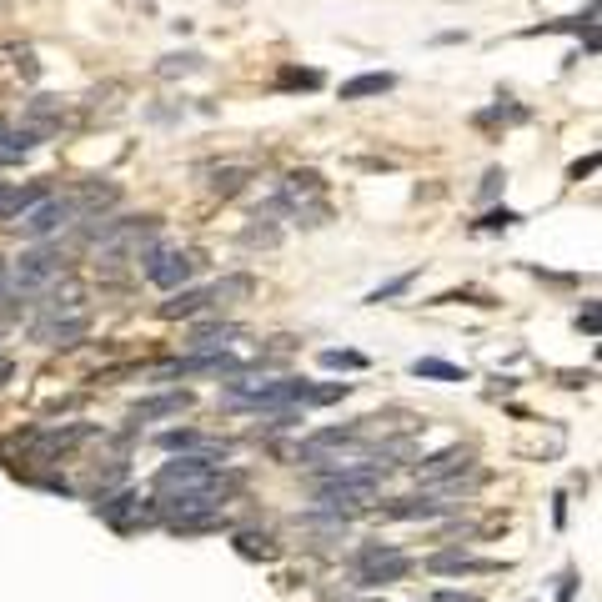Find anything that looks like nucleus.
Instances as JSON below:
<instances>
[{
  "instance_id": "obj_1",
  "label": "nucleus",
  "mask_w": 602,
  "mask_h": 602,
  "mask_svg": "<svg viewBox=\"0 0 602 602\" xmlns=\"http://www.w3.org/2000/svg\"><path fill=\"white\" fill-rule=\"evenodd\" d=\"M221 477V467L211 457H176L156 472V497H181V492H201Z\"/></svg>"
},
{
  "instance_id": "obj_2",
  "label": "nucleus",
  "mask_w": 602,
  "mask_h": 602,
  "mask_svg": "<svg viewBox=\"0 0 602 602\" xmlns=\"http://www.w3.org/2000/svg\"><path fill=\"white\" fill-rule=\"evenodd\" d=\"M66 276V256L61 251H26L11 271V291H41L51 281Z\"/></svg>"
},
{
  "instance_id": "obj_3",
  "label": "nucleus",
  "mask_w": 602,
  "mask_h": 602,
  "mask_svg": "<svg viewBox=\"0 0 602 602\" xmlns=\"http://www.w3.org/2000/svg\"><path fill=\"white\" fill-rule=\"evenodd\" d=\"M141 271H146V281H156V286L176 291V286H186V281H191L196 256H191V251H146V256H141Z\"/></svg>"
},
{
  "instance_id": "obj_4",
  "label": "nucleus",
  "mask_w": 602,
  "mask_h": 602,
  "mask_svg": "<svg viewBox=\"0 0 602 602\" xmlns=\"http://www.w3.org/2000/svg\"><path fill=\"white\" fill-rule=\"evenodd\" d=\"M71 216H76V206H71V201H61V196H41V201L21 216V231H26L31 241H46V236H56Z\"/></svg>"
},
{
  "instance_id": "obj_5",
  "label": "nucleus",
  "mask_w": 602,
  "mask_h": 602,
  "mask_svg": "<svg viewBox=\"0 0 602 602\" xmlns=\"http://www.w3.org/2000/svg\"><path fill=\"white\" fill-rule=\"evenodd\" d=\"M412 567H417V562L397 547V552H387V557H377V562L357 567V582H352V587H362V592H372V587H392V582H402Z\"/></svg>"
},
{
  "instance_id": "obj_6",
  "label": "nucleus",
  "mask_w": 602,
  "mask_h": 602,
  "mask_svg": "<svg viewBox=\"0 0 602 602\" xmlns=\"http://www.w3.org/2000/svg\"><path fill=\"white\" fill-rule=\"evenodd\" d=\"M477 457H472V447H442V452H432V457H422V462H412V472L422 477V482H442V477H457V472H467Z\"/></svg>"
},
{
  "instance_id": "obj_7",
  "label": "nucleus",
  "mask_w": 602,
  "mask_h": 602,
  "mask_svg": "<svg viewBox=\"0 0 602 602\" xmlns=\"http://www.w3.org/2000/svg\"><path fill=\"white\" fill-rule=\"evenodd\" d=\"M457 502H437V497H397L382 507L387 522H432V517H447Z\"/></svg>"
},
{
  "instance_id": "obj_8",
  "label": "nucleus",
  "mask_w": 602,
  "mask_h": 602,
  "mask_svg": "<svg viewBox=\"0 0 602 602\" xmlns=\"http://www.w3.org/2000/svg\"><path fill=\"white\" fill-rule=\"evenodd\" d=\"M427 572H437V577H447V572H502V562L472 557V552H462V547H447V552L427 557Z\"/></svg>"
},
{
  "instance_id": "obj_9",
  "label": "nucleus",
  "mask_w": 602,
  "mask_h": 602,
  "mask_svg": "<svg viewBox=\"0 0 602 602\" xmlns=\"http://www.w3.org/2000/svg\"><path fill=\"white\" fill-rule=\"evenodd\" d=\"M231 547H236L246 562H276V557H281V542H276L271 532H256V527L231 532Z\"/></svg>"
},
{
  "instance_id": "obj_10",
  "label": "nucleus",
  "mask_w": 602,
  "mask_h": 602,
  "mask_svg": "<svg viewBox=\"0 0 602 602\" xmlns=\"http://www.w3.org/2000/svg\"><path fill=\"white\" fill-rule=\"evenodd\" d=\"M236 337H241V327L221 322V327H196L186 347H191V357H221V352H226V347H231Z\"/></svg>"
},
{
  "instance_id": "obj_11",
  "label": "nucleus",
  "mask_w": 602,
  "mask_h": 602,
  "mask_svg": "<svg viewBox=\"0 0 602 602\" xmlns=\"http://www.w3.org/2000/svg\"><path fill=\"white\" fill-rule=\"evenodd\" d=\"M86 332H91V317H61V322H46V327H36V337H41L46 347H76Z\"/></svg>"
},
{
  "instance_id": "obj_12",
  "label": "nucleus",
  "mask_w": 602,
  "mask_h": 602,
  "mask_svg": "<svg viewBox=\"0 0 602 602\" xmlns=\"http://www.w3.org/2000/svg\"><path fill=\"white\" fill-rule=\"evenodd\" d=\"M186 407H191V397H186V392H161V397L136 402V407H131V417H136V422H151V417H181Z\"/></svg>"
},
{
  "instance_id": "obj_13",
  "label": "nucleus",
  "mask_w": 602,
  "mask_h": 602,
  "mask_svg": "<svg viewBox=\"0 0 602 602\" xmlns=\"http://www.w3.org/2000/svg\"><path fill=\"white\" fill-rule=\"evenodd\" d=\"M211 307V291H176L166 307H161V317L166 322H181V317H196V312H206Z\"/></svg>"
},
{
  "instance_id": "obj_14",
  "label": "nucleus",
  "mask_w": 602,
  "mask_h": 602,
  "mask_svg": "<svg viewBox=\"0 0 602 602\" xmlns=\"http://www.w3.org/2000/svg\"><path fill=\"white\" fill-rule=\"evenodd\" d=\"M397 81L387 76V71H372V76H357V81H347L342 86V101H367V96H387Z\"/></svg>"
},
{
  "instance_id": "obj_15",
  "label": "nucleus",
  "mask_w": 602,
  "mask_h": 602,
  "mask_svg": "<svg viewBox=\"0 0 602 602\" xmlns=\"http://www.w3.org/2000/svg\"><path fill=\"white\" fill-rule=\"evenodd\" d=\"M412 377H432V382H467V372H462V367L437 362V357H417V362H412Z\"/></svg>"
},
{
  "instance_id": "obj_16",
  "label": "nucleus",
  "mask_w": 602,
  "mask_h": 602,
  "mask_svg": "<svg viewBox=\"0 0 602 602\" xmlns=\"http://www.w3.org/2000/svg\"><path fill=\"white\" fill-rule=\"evenodd\" d=\"M246 181H251V166H221V171H211V191L216 196H236Z\"/></svg>"
},
{
  "instance_id": "obj_17",
  "label": "nucleus",
  "mask_w": 602,
  "mask_h": 602,
  "mask_svg": "<svg viewBox=\"0 0 602 602\" xmlns=\"http://www.w3.org/2000/svg\"><path fill=\"white\" fill-rule=\"evenodd\" d=\"M251 291H256L251 276H221V281L211 286V307H216V301H241V296H251Z\"/></svg>"
},
{
  "instance_id": "obj_18",
  "label": "nucleus",
  "mask_w": 602,
  "mask_h": 602,
  "mask_svg": "<svg viewBox=\"0 0 602 602\" xmlns=\"http://www.w3.org/2000/svg\"><path fill=\"white\" fill-rule=\"evenodd\" d=\"M322 367H332V372H367V357L362 352H322Z\"/></svg>"
},
{
  "instance_id": "obj_19",
  "label": "nucleus",
  "mask_w": 602,
  "mask_h": 602,
  "mask_svg": "<svg viewBox=\"0 0 602 602\" xmlns=\"http://www.w3.org/2000/svg\"><path fill=\"white\" fill-rule=\"evenodd\" d=\"M412 281H417V271H407V276H397V281H387V286H377V291L367 296V307H382V301H392V296H402V291H412Z\"/></svg>"
},
{
  "instance_id": "obj_20",
  "label": "nucleus",
  "mask_w": 602,
  "mask_h": 602,
  "mask_svg": "<svg viewBox=\"0 0 602 602\" xmlns=\"http://www.w3.org/2000/svg\"><path fill=\"white\" fill-rule=\"evenodd\" d=\"M156 71H161V76H191V71H201V56H196V51H186V56H166Z\"/></svg>"
},
{
  "instance_id": "obj_21",
  "label": "nucleus",
  "mask_w": 602,
  "mask_h": 602,
  "mask_svg": "<svg viewBox=\"0 0 602 602\" xmlns=\"http://www.w3.org/2000/svg\"><path fill=\"white\" fill-rule=\"evenodd\" d=\"M281 86H301V91H317L322 76L317 71H281Z\"/></svg>"
},
{
  "instance_id": "obj_22",
  "label": "nucleus",
  "mask_w": 602,
  "mask_h": 602,
  "mask_svg": "<svg viewBox=\"0 0 602 602\" xmlns=\"http://www.w3.org/2000/svg\"><path fill=\"white\" fill-rule=\"evenodd\" d=\"M512 221H522V216H517V211H487V216H482V226H487V231H497V226H512Z\"/></svg>"
},
{
  "instance_id": "obj_23",
  "label": "nucleus",
  "mask_w": 602,
  "mask_h": 602,
  "mask_svg": "<svg viewBox=\"0 0 602 602\" xmlns=\"http://www.w3.org/2000/svg\"><path fill=\"white\" fill-rule=\"evenodd\" d=\"M577 327H582L587 337H597V301H587V312L577 317Z\"/></svg>"
},
{
  "instance_id": "obj_24",
  "label": "nucleus",
  "mask_w": 602,
  "mask_h": 602,
  "mask_svg": "<svg viewBox=\"0 0 602 602\" xmlns=\"http://www.w3.org/2000/svg\"><path fill=\"white\" fill-rule=\"evenodd\" d=\"M432 602H482V597H472V592H452V587H442Z\"/></svg>"
},
{
  "instance_id": "obj_25",
  "label": "nucleus",
  "mask_w": 602,
  "mask_h": 602,
  "mask_svg": "<svg viewBox=\"0 0 602 602\" xmlns=\"http://www.w3.org/2000/svg\"><path fill=\"white\" fill-rule=\"evenodd\" d=\"M502 186H507V176H502V171H487V186H482V196H497Z\"/></svg>"
},
{
  "instance_id": "obj_26",
  "label": "nucleus",
  "mask_w": 602,
  "mask_h": 602,
  "mask_svg": "<svg viewBox=\"0 0 602 602\" xmlns=\"http://www.w3.org/2000/svg\"><path fill=\"white\" fill-rule=\"evenodd\" d=\"M572 592H577V572H562V592H557V602H572Z\"/></svg>"
},
{
  "instance_id": "obj_27",
  "label": "nucleus",
  "mask_w": 602,
  "mask_h": 602,
  "mask_svg": "<svg viewBox=\"0 0 602 602\" xmlns=\"http://www.w3.org/2000/svg\"><path fill=\"white\" fill-rule=\"evenodd\" d=\"M562 382H567V387H587V382H592V372H562Z\"/></svg>"
},
{
  "instance_id": "obj_28",
  "label": "nucleus",
  "mask_w": 602,
  "mask_h": 602,
  "mask_svg": "<svg viewBox=\"0 0 602 602\" xmlns=\"http://www.w3.org/2000/svg\"><path fill=\"white\" fill-rule=\"evenodd\" d=\"M592 166H597V156H587V161H577V166H572V181H582V176H587Z\"/></svg>"
},
{
  "instance_id": "obj_29",
  "label": "nucleus",
  "mask_w": 602,
  "mask_h": 602,
  "mask_svg": "<svg viewBox=\"0 0 602 602\" xmlns=\"http://www.w3.org/2000/svg\"><path fill=\"white\" fill-rule=\"evenodd\" d=\"M11 372H16V362H11V357H0V382H6Z\"/></svg>"
}]
</instances>
